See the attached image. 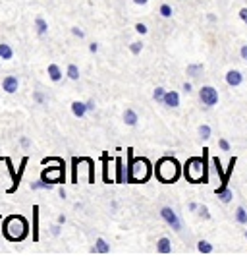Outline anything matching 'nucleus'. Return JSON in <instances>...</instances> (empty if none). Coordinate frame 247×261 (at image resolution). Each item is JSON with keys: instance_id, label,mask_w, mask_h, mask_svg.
Here are the masks:
<instances>
[{"instance_id": "1", "label": "nucleus", "mask_w": 247, "mask_h": 261, "mask_svg": "<svg viewBox=\"0 0 247 261\" xmlns=\"http://www.w3.org/2000/svg\"><path fill=\"white\" fill-rule=\"evenodd\" d=\"M128 172H126V182H131V184H138V182H147L151 178V163L147 161L145 157H135L133 159V153L131 149H128Z\"/></svg>"}, {"instance_id": "2", "label": "nucleus", "mask_w": 247, "mask_h": 261, "mask_svg": "<svg viewBox=\"0 0 247 261\" xmlns=\"http://www.w3.org/2000/svg\"><path fill=\"white\" fill-rule=\"evenodd\" d=\"M2 234L8 242H21L29 234V224L21 215H10L4 219V228Z\"/></svg>"}, {"instance_id": "3", "label": "nucleus", "mask_w": 247, "mask_h": 261, "mask_svg": "<svg viewBox=\"0 0 247 261\" xmlns=\"http://www.w3.org/2000/svg\"><path fill=\"white\" fill-rule=\"evenodd\" d=\"M183 174L191 184H205L209 176H207V157H191L187 159L185 167H183Z\"/></svg>"}, {"instance_id": "4", "label": "nucleus", "mask_w": 247, "mask_h": 261, "mask_svg": "<svg viewBox=\"0 0 247 261\" xmlns=\"http://www.w3.org/2000/svg\"><path fill=\"white\" fill-rule=\"evenodd\" d=\"M180 172H182L180 163H178L174 157H162L156 163L155 174H156V178H158L160 182H164V184H174L176 180L180 178Z\"/></svg>"}, {"instance_id": "5", "label": "nucleus", "mask_w": 247, "mask_h": 261, "mask_svg": "<svg viewBox=\"0 0 247 261\" xmlns=\"http://www.w3.org/2000/svg\"><path fill=\"white\" fill-rule=\"evenodd\" d=\"M41 180L43 182H52V184H62V182H66V165L43 168Z\"/></svg>"}, {"instance_id": "6", "label": "nucleus", "mask_w": 247, "mask_h": 261, "mask_svg": "<svg viewBox=\"0 0 247 261\" xmlns=\"http://www.w3.org/2000/svg\"><path fill=\"white\" fill-rule=\"evenodd\" d=\"M199 99H201V103L205 107L211 109V107H214V105L218 103V91L214 87H211V85H205V87L199 89Z\"/></svg>"}, {"instance_id": "7", "label": "nucleus", "mask_w": 247, "mask_h": 261, "mask_svg": "<svg viewBox=\"0 0 247 261\" xmlns=\"http://www.w3.org/2000/svg\"><path fill=\"white\" fill-rule=\"evenodd\" d=\"M160 217L166 221V224H170L172 228H174L176 232H180L182 230V223H180V219H178V215L172 207H162L160 209Z\"/></svg>"}, {"instance_id": "8", "label": "nucleus", "mask_w": 247, "mask_h": 261, "mask_svg": "<svg viewBox=\"0 0 247 261\" xmlns=\"http://www.w3.org/2000/svg\"><path fill=\"white\" fill-rule=\"evenodd\" d=\"M4 163H6V167H8V172H10V176H12V186L8 188V194H14L16 190L19 188V176H18V172H16V168H14V165H12V159L10 157H4Z\"/></svg>"}, {"instance_id": "9", "label": "nucleus", "mask_w": 247, "mask_h": 261, "mask_svg": "<svg viewBox=\"0 0 247 261\" xmlns=\"http://www.w3.org/2000/svg\"><path fill=\"white\" fill-rule=\"evenodd\" d=\"M18 87H19V82H18V77L16 75H6L4 80H2V89L6 91V93H16L18 91Z\"/></svg>"}, {"instance_id": "10", "label": "nucleus", "mask_w": 247, "mask_h": 261, "mask_svg": "<svg viewBox=\"0 0 247 261\" xmlns=\"http://www.w3.org/2000/svg\"><path fill=\"white\" fill-rule=\"evenodd\" d=\"M226 84L230 87H238V85L243 84V74L239 70H230L228 74H226Z\"/></svg>"}, {"instance_id": "11", "label": "nucleus", "mask_w": 247, "mask_h": 261, "mask_svg": "<svg viewBox=\"0 0 247 261\" xmlns=\"http://www.w3.org/2000/svg\"><path fill=\"white\" fill-rule=\"evenodd\" d=\"M162 105L170 107V109H178V107H180V95L176 93V91H166Z\"/></svg>"}, {"instance_id": "12", "label": "nucleus", "mask_w": 247, "mask_h": 261, "mask_svg": "<svg viewBox=\"0 0 247 261\" xmlns=\"http://www.w3.org/2000/svg\"><path fill=\"white\" fill-rule=\"evenodd\" d=\"M72 112H73V116H77V118H83L85 114H87V105L81 103V101H73L72 103Z\"/></svg>"}, {"instance_id": "13", "label": "nucleus", "mask_w": 247, "mask_h": 261, "mask_svg": "<svg viewBox=\"0 0 247 261\" xmlns=\"http://www.w3.org/2000/svg\"><path fill=\"white\" fill-rule=\"evenodd\" d=\"M138 112L133 111V109H126V112H124V122H126V126H138Z\"/></svg>"}, {"instance_id": "14", "label": "nucleus", "mask_w": 247, "mask_h": 261, "mask_svg": "<svg viewBox=\"0 0 247 261\" xmlns=\"http://www.w3.org/2000/svg\"><path fill=\"white\" fill-rule=\"evenodd\" d=\"M216 196H218V199L222 201V203H230V201H232V197H234V192H232L230 188L220 186L218 190H216Z\"/></svg>"}, {"instance_id": "15", "label": "nucleus", "mask_w": 247, "mask_h": 261, "mask_svg": "<svg viewBox=\"0 0 247 261\" xmlns=\"http://www.w3.org/2000/svg\"><path fill=\"white\" fill-rule=\"evenodd\" d=\"M156 252L158 253H170L172 252V242H170L166 236H162V238L156 242Z\"/></svg>"}, {"instance_id": "16", "label": "nucleus", "mask_w": 247, "mask_h": 261, "mask_svg": "<svg viewBox=\"0 0 247 261\" xmlns=\"http://www.w3.org/2000/svg\"><path fill=\"white\" fill-rule=\"evenodd\" d=\"M203 72H205V66L203 64H187V68H185V74L189 75V77H199Z\"/></svg>"}, {"instance_id": "17", "label": "nucleus", "mask_w": 247, "mask_h": 261, "mask_svg": "<svg viewBox=\"0 0 247 261\" xmlns=\"http://www.w3.org/2000/svg\"><path fill=\"white\" fill-rule=\"evenodd\" d=\"M46 72H48V77H50V80H52V82H60V80H62V70H60V66L58 64H50L48 66V70H46Z\"/></svg>"}, {"instance_id": "18", "label": "nucleus", "mask_w": 247, "mask_h": 261, "mask_svg": "<svg viewBox=\"0 0 247 261\" xmlns=\"http://www.w3.org/2000/svg\"><path fill=\"white\" fill-rule=\"evenodd\" d=\"M0 58L2 60H12L14 58V50L8 43H0Z\"/></svg>"}, {"instance_id": "19", "label": "nucleus", "mask_w": 247, "mask_h": 261, "mask_svg": "<svg viewBox=\"0 0 247 261\" xmlns=\"http://www.w3.org/2000/svg\"><path fill=\"white\" fill-rule=\"evenodd\" d=\"M39 240V205H33V242Z\"/></svg>"}, {"instance_id": "20", "label": "nucleus", "mask_w": 247, "mask_h": 261, "mask_svg": "<svg viewBox=\"0 0 247 261\" xmlns=\"http://www.w3.org/2000/svg\"><path fill=\"white\" fill-rule=\"evenodd\" d=\"M93 252L97 253H108L110 252V246L104 242V238H97V242H95V248H93Z\"/></svg>"}, {"instance_id": "21", "label": "nucleus", "mask_w": 247, "mask_h": 261, "mask_svg": "<svg viewBox=\"0 0 247 261\" xmlns=\"http://www.w3.org/2000/svg\"><path fill=\"white\" fill-rule=\"evenodd\" d=\"M35 29L39 35H46L48 33V23H46L45 18H37L35 19Z\"/></svg>"}, {"instance_id": "22", "label": "nucleus", "mask_w": 247, "mask_h": 261, "mask_svg": "<svg viewBox=\"0 0 247 261\" xmlns=\"http://www.w3.org/2000/svg\"><path fill=\"white\" fill-rule=\"evenodd\" d=\"M211 136H212L211 126H209V124H201V126H199V138L207 141V140H211Z\"/></svg>"}, {"instance_id": "23", "label": "nucleus", "mask_w": 247, "mask_h": 261, "mask_svg": "<svg viewBox=\"0 0 247 261\" xmlns=\"http://www.w3.org/2000/svg\"><path fill=\"white\" fill-rule=\"evenodd\" d=\"M124 163H122V159H116V182H124Z\"/></svg>"}, {"instance_id": "24", "label": "nucleus", "mask_w": 247, "mask_h": 261, "mask_svg": "<svg viewBox=\"0 0 247 261\" xmlns=\"http://www.w3.org/2000/svg\"><path fill=\"white\" fill-rule=\"evenodd\" d=\"M236 221H238L239 224H247V211L241 205L236 209Z\"/></svg>"}, {"instance_id": "25", "label": "nucleus", "mask_w": 247, "mask_h": 261, "mask_svg": "<svg viewBox=\"0 0 247 261\" xmlns=\"http://www.w3.org/2000/svg\"><path fill=\"white\" fill-rule=\"evenodd\" d=\"M68 77L73 80V82H77V80H79V68H77L75 64L68 66Z\"/></svg>"}, {"instance_id": "26", "label": "nucleus", "mask_w": 247, "mask_h": 261, "mask_svg": "<svg viewBox=\"0 0 247 261\" xmlns=\"http://www.w3.org/2000/svg\"><path fill=\"white\" fill-rule=\"evenodd\" d=\"M197 250L201 253H212V244L207 242V240H201V242L197 244Z\"/></svg>"}, {"instance_id": "27", "label": "nucleus", "mask_w": 247, "mask_h": 261, "mask_svg": "<svg viewBox=\"0 0 247 261\" xmlns=\"http://www.w3.org/2000/svg\"><path fill=\"white\" fill-rule=\"evenodd\" d=\"M164 95H166L164 87H156L155 91H153V99H155L156 103H162L164 101Z\"/></svg>"}, {"instance_id": "28", "label": "nucleus", "mask_w": 247, "mask_h": 261, "mask_svg": "<svg viewBox=\"0 0 247 261\" xmlns=\"http://www.w3.org/2000/svg\"><path fill=\"white\" fill-rule=\"evenodd\" d=\"M158 12H160V16H162V18H172V14H174L170 4H160Z\"/></svg>"}, {"instance_id": "29", "label": "nucleus", "mask_w": 247, "mask_h": 261, "mask_svg": "<svg viewBox=\"0 0 247 261\" xmlns=\"http://www.w3.org/2000/svg\"><path fill=\"white\" fill-rule=\"evenodd\" d=\"M141 50H143V43H141V41H133V43L129 45V53H131V55H139Z\"/></svg>"}, {"instance_id": "30", "label": "nucleus", "mask_w": 247, "mask_h": 261, "mask_svg": "<svg viewBox=\"0 0 247 261\" xmlns=\"http://www.w3.org/2000/svg\"><path fill=\"white\" fill-rule=\"evenodd\" d=\"M43 165H66V163H64V159H60V157H46V159H43Z\"/></svg>"}, {"instance_id": "31", "label": "nucleus", "mask_w": 247, "mask_h": 261, "mask_svg": "<svg viewBox=\"0 0 247 261\" xmlns=\"http://www.w3.org/2000/svg\"><path fill=\"white\" fill-rule=\"evenodd\" d=\"M197 211H199V217H201V219H205V221H209V219H211V213H209V207H207V205H199V209H197Z\"/></svg>"}, {"instance_id": "32", "label": "nucleus", "mask_w": 247, "mask_h": 261, "mask_svg": "<svg viewBox=\"0 0 247 261\" xmlns=\"http://www.w3.org/2000/svg\"><path fill=\"white\" fill-rule=\"evenodd\" d=\"M33 99H35L39 105H45V101H46V97L41 93V91H35V93H33Z\"/></svg>"}, {"instance_id": "33", "label": "nucleus", "mask_w": 247, "mask_h": 261, "mask_svg": "<svg viewBox=\"0 0 247 261\" xmlns=\"http://www.w3.org/2000/svg\"><path fill=\"white\" fill-rule=\"evenodd\" d=\"M218 147L222 151H230V141L224 140V138H220V140H218Z\"/></svg>"}, {"instance_id": "34", "label": "nucleus", "mask_w": 247, "mask_h": 261, "mask_svg": "<svg viewBox=\"0 0 247 261\" xmlns=\"http://www.w3.org/2000/svg\"><path fill=\"white\" fill-rule=\"evenodd\" d=\"M135 31H138L139 35H145V33L149 31V29H147L145 23H135Z\"/></svg>"}, {"instance_id": "35", "label": "nucleus", "mask_w": 247, "mask_h": 261, "mask_svg": "<svg viewBox=\"0 0 247 261\" xmlns=\"http://www.w3.org/2000/svg\"><path fill=\"white\" fill-rule=\"evenodd\" d=\"M182 89H183V93H187V95H189V93H191V91H193V85L189 84V82H185V84L182 85Z\"/></svg>"}, {"instance_id": "36", "label": "nucleus", "mask_w": 247, "mask_h": 261, "mask_svg": "<svg viewBox=\"0 0 247 261\" xmlns=\"http://www.w3.org/2000/svg\"><path fill=\"white\" fill-rule=\"evenodd\" d=\"M72 33H73V35H75V37H79V39L85 37V33H83V31H81V29H79V28H72Z\"/></svg>"}, {"instance_id": "37", "label": "nucleus", "mask_w": 247, "mask_h": 261, "mask_svg": "<svg viewBox=\"0 0 247 261\" xmlns=\"http://www.w3.org/2000/svg\"><path fill=\"white\" fill-rule=\"evenodd\" d=\"M239 18H241V21L247 25V8H241L239 10Z\"/></svg>"}, {"instance_id": "38", "label": "nucleus", "mask_w": 247, "mask_h": 261, "mask_svg": "<svg viewBox=\"0 0 247 261\" xmlns=\"http://www.w3.org/2000/svg\"><path fill=\"white\" fill-rule=\"evenodd\" d=\"M19 143H21V147H23V149H29V145H31V141H29L28 138H21Z\"/></svg>"}, {"instance_id": "39", "label": "nucleus", "mask_w": 247, "mask_h": 261, "mask_svg": "<svg viewBox=\"0 0 247 261\" xmlns=\"http://www.w3.org/2000/svg\"><path fill=\"white\" fill-rule=\"evenodd\" d=\"M52 228V236H58L60 234V228H62V224L58 223V224H54V226H50Z\"/></svg>"}, {"instance_id": "40", "label": "nucleus", "mask_w": 247, "mask_h": 261, "mask_svg": "<svg viewBox=\"0 0 247 261\" xmlns=\"http://www.w3.org/2000/svg\"><path fill=\"white\" fill-rule=\"evenodd\" d=\"M239 56H241V58L247 62V45H243V47L239 48Z\"/></svg>"}, {"instance_id": "41", "label": "nucleus", "mask_w": 247, "mask_h": 261, "mask_svg": "<svg viewBox=\"0 0 247 261\" xmlns=\"http://www.w3.org/2000/svg\"><path fill=\"white\" fill-rule=\"evenodd\" d=\"M89 50H91L93 55H95V53H99V43H91V45H89Z\"/></svg>"}, {"instance_id": "42", "label": "nucleus", "mask_w": 247, "mask_h": 261, "mask_svg": "<svg viewBox=\"0 0 247 261\" xmlns=\"http://www.w3.org/2000/svg\"><path fill=\"white\" fill-rule=\"evenodd\" d=\"M85 105H87V111H95V99H89Z\"/></svg>"}, {"instance_id": "43", "label": "nucleus", "mask_w": 247, "mask_h": 261, "mask_svg": "<svg viewBox=\"0 0 247 261\" xmlns=\"http://www.w3.org/2000/svg\"><path fill=\"white\" fill-rule=\"evenodd\" d=\"M58 194H60V197H62V199H66V190H64V188H58Z\"/></svg>"}, {"instance_id": "44", "label": "nucleus", "mask_w": 247, "mask_h": 261, "mask_svg": "<svg viewBox=\"0 0 247 261\" xmlns=\"http://www.w3.org/2000/svg\"><path fill=\"white\" fill-rule=\"evenodd\" d=\"M199 209V203H189V211H197Z\"/></svg>"}, {"instance_id": "45", "label": "nucleus", "mask_w": 247, "mask_h": 261, "mask_svg": "<svg viewBox=\"0 0 247 261\" xmlns=\"http://www.w3.org/2000/svg\"><path fill=\"white\" fill-rule=\"evenodd\" d=\"M133 2H135L138 6H145V4H147V2H149V0H133Z\"/></svg>"}, {"instance_id": "46", "label": "nucleus", "mask_w": 247, "mask_h": 261, "mask_svg": "<svg viewBox=\"0 0 247 261\" xmlns=\"http://www.w3.org/2000/svg\"><path fill=\"white\" fill-rule=\"evenodd\" d=\"M58 223H60V224L66 223V217H64V215H60V217H58Z\"/></svg>"}, {"instance_id": "47", "label": "nucleus", "mask_w": 247, "mask_h": 261, "mask_svg": "<svg viewBox=\"0 0 247 261\" xmlns=\"http://www.w3.org/2000/svg\"><path fill=\"white\" fill-rule=\"evenodd\" d=\"M0 163H4V157H0Z\"/></svg>"}, {"instance_id": "48", "label": "nucleus", "mask_w": 247, "mask_h": 261, "mask_svg": "<svg viewBox=\"0 0 247 261\" xmlns=\"http://www.w3.org/2000/svg\"><path fill=\"white\" fill-rule=\"evenodd\" d=\"M245 238H247V230H245Z\"/></svg>"}, {"instance_id": "49", "label": "nucleus", "mask_w": 247, "mask_h": 261, "mask_svg": "<svg viewBox=\"0 0 247 261\" xmlns=\"http://www.w3.org/2000/svg\"><path fill=\"white\" fill-rule=\"evenodd\" d=\"M0 219H2V217H0Z\"/></svg>"}]
</instances>
